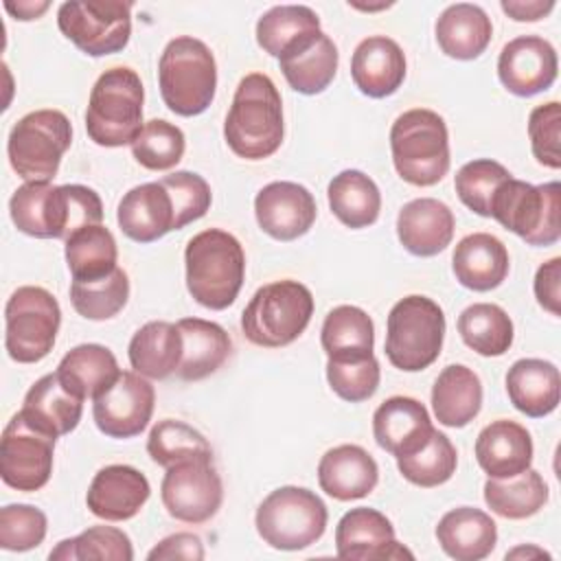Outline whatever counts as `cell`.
<instances>
[{"instance_id": "54", "label": "cell", "mask_w": 561, "mask_h": 561, "mask_svg": "<svg viewBox=\"0 0 561 561\" xmlns=\"http://www.w3.org/2000/svg\"><path fill=\"white\" fill-rule=\"evenodd\" d=\"M149 561H171V559H186V561H199L204 559V546L202 539L193 533H175L164 537L160 543H156L149 554Z\"/></svg>"}, {"instance_id": "52", "label": "cell", "mask_w": 561, "mask_h": 561, "mask_svg": "<svg viewBox=\"0 0 561 561\" xmlns=\"http://www.w3.org/2000/svg\"><path fill=\"white\" fill-rule=\"evenodd\" d=\"M528 138L533 156L548 169L561 167V105L559 101L537 105L528 116Z\"/></svg>"}, {"instance_id": "24", "label": "cell", "mask_w": 561, "mask_h": 561, "mask_svg": "<svg viewBox=\"0 0 561 561\" xmlns=\"http://www.w3.org/2000/svg\"><path fill=\"white\" fill-rule=\"evenodd\" d=\"M456 219L451 208L434 197L408 202L397 217V237L414 256H434L443 252L454 237Z\"/></svg>"}, {"instance_id": "41", "label": "cell", "mask_w": 561, "mask_h": 561, "mask_svg": "<svg viewBox=\"0 0 561 561\" xmlns=\"http://www.w3.org/2000/svg\"><path fill=\"white\" fill-rule=\"evenodd\" d=\"M320 342L327 357L370 355L375 346L373 320L355 305H340L327 313Z\"/></svg>"}, {"instance_id": "7", "label": "cell", "mask_w": 561, "mask_h": 561, "mask_svg": "<svg viewBox=\"0 0 561 561\" xmlns=\"http://www.w3.org/2000/svg\"><path fill=\"white\" fill-rule=\"evenodd\" d=\"M445 313L427 296H405L388 313L386 324V357L405 373H416L432 366L443 348Z\"/></svg>"}, {"instance_id": "57", "label": "cell", "mask_w": 561, "mask_h": 561, "mask_svg": "<svg viewBox=\"0 0 561 561\" xmlns=\"http://www.w3.org/2000/svg\"><path fill=\"white\" fill-rule=\"evenodd\" d=\"M48 7H50V2H46V0H42V2H4V9L15 20H22V22L37 20Z\"/></svg>"}, {"instance_id": "17", "label": "cell", "mask_w": 561, "mask_h": 561, "mask_svg": "<svg viewBox=\"0 0 561 561\" xmlns=\"http://www.w3.org/2000/svg\"><path fill=\"white\" fill-rule=\"evenodd\" d=\"M335 552L340 559L348 561H383L414 557L397 541L390 519L368 506H357L342 515L335 528Z\"/></svg>"}, {"instance_id": "37", "label": "cell", "mask_w": 561, "mask_h": 561, "mask_svg": "<svg viewBox=\"0 0 561 561\" xmlns=\"http://www.w3.org/2000/svg\"><path fill=\"white\" fill-rule=\"evenodd\" d=\"M103 221L99 193L83 184H61L50 188L46 204L48 239H68L72 232Z\"/></svg>"}, {"instance_id": "1", "label": "cell", "mask_w": 561, "mask_h": 561, "mask_svg": "<svg viewBox=\"0 0 561 561\" xmlns=\"http://www.w3.org/2000/svg\"><path fill=\"white\" fill-rule=\"evenodd\" d=\"M283 136V101L274 81L263 72L245 75L224 123L228 147L239 158L263 160L278 151Z\"/></svg>"}, {"instance_id": "56", "label": "cell", "mask_w": 561, "mask_h": 561, "mask_svg": "<svg viewBox=\"0 0 561 561\" xmlns=\"http://www.w3.org/2000/svg\"><path fill=\"white\" fill-rule=\"evenodd\" d=\"M500 7L515 22H537L554 9V2L552 0H526V2L524 0H502Z\"/></svg>"}, {"instance_id": "19", "label": "cell", "mask_w": 561, "mask_h": 561, "mask_svg": "<svg viewBox=\"0 0 561 561\" xmlns=\"http://www.w3.org/2000/svg\"><path fill=\"white\" fill-rule=\"evenodd\" d=\"M149 495V480L136 467L107 465L92 478L85 504L92 515L105 522H125L140 513Z\"/></svg>"}, {"instance_id": "44", "label": "cell", "mask_w": 561, "mask_h": 561, "mask_svg": "<svg viewBox=\"0 0 561 561\" xmlns=\"http://www.w3.org/2000/svg\"><path fill=\"white\" fill-rule=\"evenodd\" d=\"M458 465V454L451 440L434 427L427 443L416 449L410 456L397 458V467L401 476L423 489H432L438 484H445L454 473Z\"/></svg>"}, {"instance_id": "28", "label": "cell", "mask_w": 561, "mask_h": 561, "mask_svg": "<svg viewBox=\"0 0 561 561\" xmlns=\"http://www.w3.org/2000/svg\"><path fill=\"white\" fill-rule=\"evenodd\" d=\"M508 263L506 245L489 232L462 237L451 256L456 280L473 291H491L500 287L508 276Z\"/></svg>"}, {"instance_id": "38", "label": "cell", "mask_w": 561, "mask_h": 561, "mask_svg": "<svg viewBox=\"0 0 561 561\" xmlns=\"http://www.w3.org/2000/svg\"><path fill=\"white\" fill-rule=\"evenodd\" d=\"M486 506L506 519H526L548 502V484L539 471L526 469L513 478H489L484 482Z\"/></svg>"}, {"instance_id": "21", "label": "cell", "mask_w": 561, "mask_h": 561, "mask_svg": "<svg viewBox=\"0 0 561 561\" xmlns=\"http://www.w3.org/2000/svg\"><path fill=\"white\" fill-rule=\"evenodd\" d=\"M432 432L434 425L425 405L412 397H390L373 414V436L394 458L421 449Z\"/></svg>"}, {"instance_id": "47", "label": "cell", "mask_w": 561, "mask_h": 561, "mask_svg": "<svg viewBox=\"0 0 561 561\" xmlns=\"http://www.w3.org/2000/svg\"><path fill=\"white\" fill-rule=\"evenodd\" d=\"M186 149L184 134L178 125L164 118H151L142 125L140 134L131 142V153L136 162L149 171L173 169Z\"/></svg>"}, {"instance_id": "10", "label": "cell", "mask_w": 561, "mask_h": 561, "mask_svg": "<svg viewBox=\"0 0 561 561\" xmlns=\"http://www.w3.org/2000/svg\"><path fill=\"white\" fill-rule=\"evenodd\" d=\"M561 186L559 182L530 184L513 175L497 188L491 215L506 230L522 237L528 245H552L561 237L559 224Z\"/></svg>"}, {"instance_id": "48", "label": "cell", "mask_w": 561, "mask_h": 561, "mask_svg": "<svg viewBox=\"0 0 561 561\" xmlns=\"http://www.w3.org/2000/svg\"><path fill=\"white\" fill-rule=\"evenodd\" d=\"M511 178L508 169L495 160L478 158L462 164L456 173L454 186L460 202L480 217L491 215V202L497 188Z\"/></svg>"}, {"instance_id": "39", "label": "cell", "mask_w": 561, "mask_h": 561, "mask_svg": "<svg viewBox=\"0 0 561 561\" xmlns=\"http://www.w3.org/2000/svg\"><path fill=\"white\" fill-rule=\"evenodd\" d=\"M66 263L72 280H96L116 270V239L103 226H85L66 239Z\"/></svg>"}, {"instance_id": "12", "label": "cell", "mask_w": 561, "mask_h": 561, "mask_svg": "<svg viewBox=\"0 0 561 561\" xmlns=\"http://www.w3.org/2000/svg\"><path fill=\"white\" fill-rule=\"evenodd\" d=\"M131 9V2L121 0H70L59 4L57 26L81 53L105 57L129 44Z\"/></svg>"}, {"instance_id": "32", "label": "cell", "mask_w": 561, "mask_h": 561, "mask_svg": "<svg viewBox=\"0 0 561 561\" xmlns=\"http://www.w3.org/2000/svg\"><path fill=\"white\" fill-rule=\"evenodd\" d=\"M493 37V24L486 11L471 2L449 4L436 20L438 48L460 61L480 57Z\"/></svg>"}, {"instance_id": "29", "label": "cell", "mask_w": 561, "mask_h": 561, "mask_svg": "<svg viewBox=\"0 0 561 561\" xmlns=\"http://www.w3.org/2000/svg\"><path fill=\"white\" fill-rule=\"evenodd\" d=\"M506 392L522 414L530 419L548 416L557 410L561 397L559 368L537 357L517 359L506 373Z\"/></svg>"}, {"instance_id": "18", "label": "cell", "mask_w": 561, "mask_h": 561, "mask_svg": "<svg viewBox=\"0 0 561 561\" xmlns=\"http://www.w3.org/2000/svg\"><path fill=\"white\" fill-rule=\"evenodd\" d=\"M254 215L265 234L276 241H294L316 221V199L302 184L270 182L254 197Z\"/></svg>"}, {"instance_id": "42", "label": "cell", "mask_w": 561, "mask_h": 561, "mask_svg": "<svg viewBox=\"0 0 561 561\" xmlns=\"http://www.w3.org/2000/svg\"><path fill=\"white\" fill-rule=\"evenodd\" d=\"M147 454L160 467H171L184 460H213V449L202 432L184 421L164 419L156 423L147 438Z\"/></svg>"}, {"instance_id": "6", "label": "cell", "mask_w": 561, "mask_h": 561, "mask_svg": "<svg viewBox=\"0 0 561 561\" xmlns=\"http://www.w3.org/2000/svg\"><path fill=\"white\" fill-rule=\"evenodd\" d=\"M313 316L307 285L285 278L254 291L241 313L243 335L263 348H280L302 335Z\"/></svg>"}, {"instance_id": "45", "label": "cell", "mask_w": 561, "mask_h": 561, "mask_svg": "<svg viewBox=\"0 0 561 561\" xmlns=\"http://www.w3.org/2000/svg\"><path fill=\"white\" fill-rule=\"evenodd\" d=\"M129 298V278L116 267L112 274L96 280H72L70 302L75 311L88 320L114 318Z\"/></svg>"}, {"instance_id": "2", "label": "cell", "mask_w": 561, "mask_h": 561, "mask_svg": "<svg viewBox=\"0 0 561 561\" xmlns=\"http://www.w3.org/2000/svg\"><path fill=\"white\" fill-rule=\"evenodd\" d=\"M188 294L206 309L230 307L245 278V254L239 239L221 228L197 232L184 250Z\"/></svg>"}, {"instance_id": "5", "label": "cell", "mask_w": 561, "mask_h": 561, "mask_svg": "<svg viewBox=\"0 0 561 561\" xmlns=\"http://www.w3.org/2000/svg\"><path fill=\"white\" fill-rule=\"evenodd\" d=\"M390 151L397 173L414 186H434L449 171V134L440 114L414 107L390 127Z\"/></svg>"}, {"instance_id": "49", "label": "cell", "mask_w": 561, "mask_h": 561, "mask_svg": "<svg viewBox=\"0 0 561 561\" xmlns=\"http://www.w3.org/2000/svg\"><path fill=\"white\" fill-rule=\"evenodd\" d=\"M381 370L375 355L355 357H329L327 359V381L331 390L351 403L370 399L379 388Z\"/></svg>"}, {"instance_id": "25", "label": "cell", "mask_w": 561, "mask_h": 561, "mask_svg": "<svg viewBox=\"0 0 561 561\" xmlns=\"http://www.w3.org/2000/svg\"><path fill=\"white\" fill-rule=\"evenodd\" d=\"M379 480L375 458L359 445H337L318 462L320 489L340 502H351L373 493Z\"/></svg>"}, {"instance_id": "14", "label": "cell", "mask_w": 561, "mask_h": 561, "mask_svg": "<svg viewBox=\"0 0 561 561\" xmlns=\"http://www.w3.org/2000/svg\"><path fill=\"white\" fill-rule=\"evenodd\" d=\"M160 497L171 517L184 524H204L221 506L224 486L213 460L195 458L167 467Z\"/></svg>"}, {"instance_id": "43", "label": "cell", "mask_w": 561, "mask_h": 561, "mask_svg": "<svg viewBox=\"0 0 561 561\" xmlns=\"http://www.w3.org/2000/svg\"><path fill=\"white\" fill-rule=\"evenodd\" d=\"M318 28H320V18L311 7L278 4L259 18L256 42L267 55L278 59L283 50L291 46L298 37Z\"/></svg>"}, {"instance_id": "13", "label": "cell", "mask_w": 561, "mask_h": 561, "mask_svg": "<svg viewBox=\"0 0 561 561\" xmlns=\"http://www.w3.org/2000/svg\"><path fill=\"white\" fill-rule=\"evenodd\" d=\"M53 436L33 427L20 412L11 416L0 440V476L15 491H39L53 473Z\"/></svg>"}, {"instance_id": "50", "label": "cell", "mask_w": 561, "mask_h": 561, "mask_svg": "<svg viewBox=\"0 0 561 561\" xmlns=\"http://www.w3.org/2000/svg\"><path fill=\"white\" fill-rule=\"evenodd\" d=\"M48 530L44 511L31 504H7L0 511V548L26 552L37 548Z\"/></svg>"}, {"instance_id": "31", "label": "cell", "mask_w": 561, "mask_h": 561, "mask_svg": "<svg viewBox=\"0 0 561 561\" xmlns=\"http://www.w3.org/2000/svg\"><path fill=\"white\" fill-rule=\"evenodd\" d=\"M175 327L182 337V359L175 375L182 381H199L228 359L232 342L221 324L204 318H182Z\"/></svg>"}, {"instance_id": "15", "label": "cell", "mask_w": 561, "mask_h": 561, "mask_svg": "<svg viewBox=\"0 0 561 561\" xmlns=\"http://www.w3.org/2000/svg\"><path fill=\"white\" fill-rule=\"evenodd\" d=\"M156 403L153 386L136 370H121L118 377L92 399L96 427L110 438H134L151 421Z\"/></svg>"}, {"instance_id": "26", "label": "cell", "mask_w": 561, "mask_h": 561, "mask_svg": "<svg viewBox=\"0 0 561 561\" xmlns=\"http://www.w3.org/2000/svg\"><path fill=\"white\" fill-rule=\"evenodd\" d=\"M476 460L489 478H513L533 462V438L515 421H491L476 438Z\"/></svg>"}, {"instance_id": "55", "label": "cell", "mask_w": 561, "mask_h": 561, "mask_svg": "<svg viewBox=\"0 0 561 561\" xmlns=\"http://www.w3.org/2000/svg\"><path fill=\"white\" fill-rule=\"evenodd\" d=\"M533 287H535L537 302L546 311H550L552 316H559L561 313V309H559V302H561V259L559 256L539 265Z\"/></svg>"}, {"instance_id": "9", "label": "cell", "mask_w": 561, "mask_h": 561, "mask_svg": "<svg viewBox=\"0 0 561 561\" xmlns=\"http://www.w3.org/2000/svg\"><path fill=\"white\" fill-rule=\"evenodd\" d=\"M324 502L305 486L274 489L256 508L254 524L261 539L276 550H302L327 530Z\"/></svg>"}, {"instance_id": "30", "label": "cell", "mask_w": 561, "mask_h": 561, "mask_svg": "<svg viewBox=\"0 0 561 561\" xmlns=\"http://www.w3.org/2000/svg\"><path fill=\"white\" fill-rule=\"evenodd\" d=\"M436 539L447 557L456 561H480L493 552L497 526L484 511L458 506L440 517Z\"/></svg>"}, {"instance_id": "33", "label": "cell", "mask_w": 561, "mask_h": 561, "mask_svg": "<svg viewBox=\"0 0 561 561\" xmlns=\"http://www.w3.org/2000/svg\"><path fill=\"white\" fill-rule=\"evenodd\" d=\"M432 408L436 421L445 427L469 425L482 408L480 377L465 364H449L434 381Z\"/></svg>"}, {"instance_id": "8", "label": "cell", "mask_w": 561, "mask_h": 561, "mask_svg": "<svg viewBox=\"0 0 561 561\" xmlns=\"http://www.w3.org/2000/svg\"><path fill=\"white\" fill-rule=\"evenodd\" d=\"M72 142V127L59 110L24 114L9 131L7 156L24 182H50Z\"/></svg>"}, {"instance_id": "3", "label": "cell", "mask_w": 561, "mask_h": 561, "mask_svg": "<svg viewBox=\"0 0 561 561\" xmlns=\"http://www.w3.org/2000/svg\"><path fill=\"white\" fill-rule=\"evenodd\" d=\"M158 85L173 114L197 116L206 112L217 90V64L210 48L191 35L171 39L158 61Z\"/></svg>"}, {"instance_id": "40", "label": "cell", "mask_w": 561, "mask_h": 561, "mask_svg": "<svg viewBox=\"0 0 561 561\" xmlns=\"http://www.w3.org/2000/svg\"><path fill=\"white\" fill-rule=\"evenodd\" d=\"M462 342L482 357H500L513 344V322L508 313L493 302H473L458 316Z\"/></svg>"}, {"instance_id": "51", "label": "cell", "mask_w": 561, "mask_h": 561, "mask_svg": "<svg viewBox=\"0 0 561 561\" xmlns=\"http://www.w3.org/2000/svg\"><path fill=\"white\" fill-rule=\"evenodd\" d=\"M160 184L169 191L175 210V230L184 228L191 221L202 219L213 202L208 182L193 171H175L164 175Z\"/></svg>"}, {"instance_id": "22", "label": "cell", "mask_w": 561, "mask_h": 561, "mask_svg": "<svg viewBox=\"0 0 561 561\" xmlns=\"http://www.w3.org/2000/svg\"><path fill=\"white\" fill-rule=\"evenodd\" d=\"M351 77L362 94L386 99L394 94L405 79V55L394 39L370 35L353 50Z\"/></svg>"}, {"instance_id": "35", "label": "cell", "mask_w": 561, "mask_h": 561, "mask_svg": "<svg viewBox=\"0 0 561 561\" xmlns=\"http://www.w3.org/2000/svg\"><path fill=\"white\" fill-rule=\"evenodd\" d=\"M55 373L70 392L85 401L105 390L118 377L121 368L107 346L79 344L61 357Z\"/></svg>"}, {"instance_id": "11", "label": "cell", "mask_w": 561, "mask_h": 561, "mask_svg": "<svg viewBox=\"0 0 561 561\" xmlns=\"http://www.w3.org/2000/svg\"><path fill=\"white\" fill-rule=\"evenodd\" d=\"M61 309L57 298L35 285L18 287L4 305V348L18 364L44 359L57 340Z\"/></svg>"}, {"instance_id": "20", "label": "cell", "mask_w": 561, "mask_h": 561, "mask_svg": "<svg viewBox=\"0 0 561 561\" xmlns=\"http://www.w3.org/2000/svg\"><path fill=\"white\" fill-rule=\"evenodd\" d=\"M337 48L322 28L298 37L278 57L289 88L309 96L320 94L331 85L337 72Z\"/></svg>"}, {"instance_id": "53", "label": "cell", "mask_w": 561, "mask_h": 561, "mask_svg": "<svg viewBox=\"0 0 561 561\" xmlns=\"http://www.w3.org/2000/svg\"><path fill=\"white\" fill-rule=\"evenodd\" d=\"M53 184L50 182H24L9 202L11 221L15 228L28 237L48 239L46 228V204L48 193Z\"/></svg>"}, {"instance_id": "27", "label": "cell", "mask_w": 561, "mask_h": 561, "mask_svg": "<svg viewBox=\"0 0 561 561\" xmlns=\"http://www.w3.org/2000/svg\"><path fill=\"white\" fill-rule=\"evenodd\" d=\"M20 414L39 432L59 438L79 425L83 399L70 392L57 373H48L28 388Z\"/></svg>"}, {"instance_id": "34", "label": "cell", "mask_w": 561, "mask_h": 561, "mask_svg": "<svg viewBox=\"0 0 561 561\" xmlns=\"http://www.w3.org/2000/svg\"><path fill=\"white\" fill-rule=\"evenodd\" d=\"M131 368L147 379H167L182 359V337L175 324L151 320L142 324L127 348Z\"/></svg>"}, {"instance_id": "16", "label": "cell", "mask_w": 561, "mask_h": 561, "mask_svg": "<svg viewBox=\"0 0 561 561\" xmlns=\"http://www.w3.org/2000/svg\"><path fill=\"white\" fill-rule=\"evenodd\" d=\"M559 70L554 46L539 35H519L504 44L497 57V77L515 96H535L548 90Z\"/></svg>"}, {"instance_id": "4", "label": "cell", "mask_w": 561, "mask_h": 561, "mask_svg": "<svg viewBox=\"0 0 561 561\" xmlns=\"http://www.w3.org/2000/svg\"><path fill=\"white\" fill-rule=\"evenodd\" d=\"M145 90L136 70L116 66L105 70L92 85L85 131L99 147H125L142 129Z\"/></svg>"}, {"instance_id": "58", "label": "cell", "mask_w": 561, "mask_h": 561, "mask_svg": "<svg viewBox=\"0 0 561 561\" xmlns=\"http://www.w3.org/2000/svg\"><path fill=\"white\" fill-rule=\"evenodd\" d=\"M519 557L528 559V557H550V554L543 552L541 548H526V546H519V548L506 552V559H519Z\"/></svg>"}, {"instance_id": "23", "label": "cell", "mask_w": 561, "mask_h": 561, "mask_svg": "<svg viewBox=\"0 0 561 561\" xmlns=\"http://www.w3.org/2000/svg\"><path fill=\"white\" fill-rule=\"evenodd\" d=\"M118 228L136 243H151L175 230V210L169 191L158 182L129 188L118 202Z\"/></svg>"}, {"instance_id": "36", "label": "cell", "mask_w": 561, "mask_h": 561, "mask_svg": "<svg viewBox=\"0 0 561 561\" xmlns=\"http://www.w3.org/2000/svg\"><path fill=\"white\" fill-rule=\"evenodd\" d=\"M331 213L348 228L373 226L381 210V193L377 184L357 169L340 171L327 188Z\"/></svg>"}, {"instance_id": "46", "label": "cell", "mask_w": 561, "mask_h": 561, "mask_svg": "<svg viewBox=\"0 0 561 561\" xmlns=\"http://www.w3.org/2000/svg\"><path fill=\"white\" fill-rule=\"evenodd\" d=\"M48 559L53 561H131L134 548L129 537L114 526H90L72 539H64L50 550Z\"/></svg>"}]
</instances>
